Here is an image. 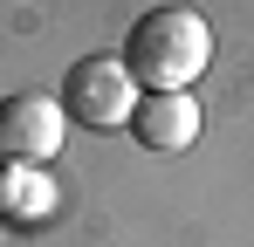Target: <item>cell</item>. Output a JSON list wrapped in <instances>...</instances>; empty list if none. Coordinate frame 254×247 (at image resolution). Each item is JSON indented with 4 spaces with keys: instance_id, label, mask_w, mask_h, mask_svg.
Instances as JSON below:
<instances>
[{
    "instance_id": "obj_1",
    "label": "cell",
    "mask_w": 254,
    "mask_h": 247,
    "mask_svg": "<svg viewBox=\"0 0 254 247\" xmlns=\"http://www.w3.org/2000/svg\"><path fill=\"white\" fill-rule=\"evenodd\" d=\"M213 62V28L192 7H151L137 14L124 35V69L137 76V89H192V76Z\"/></svg>"
},
{
    "instance_id": "obj_2",
    "label": "cell",
    "mask_w": 254,
    "mask_h": 247,
    "mask_svg": "<svg viewBox=\"0 0 254 247\" xmlns=\"http://www.w3.org/2000/svg\"><path fill=\"white\" fill-rule=\"evenodd\" d=\"M137 76L124 69V55H83L69 76H62V110L89 130H110V124L137 117Z\"/></svg>"
},
{
    "instance_id": "obj_3",
    "label": "cell",
    "mask_w": 254,
    "mask_h": 247,
    "mask_svg": "<svg viewBox=\"0 0 254 247\" xmlns=\"http://www.w3.org/2000/svg\"><path fill=\"white\" fill-rule=\"evenodd\" d=\"M69 137V110L62 96H42V89H14L0 96V158L7 165H48Z\"/></svg>"
},
{
    "instance_id": "obj_4",
    "label": "cell",
    "mask_w": 254,
    "mask_h": 247,
    "mask_svg": "<svg viewBox=\"0 0 254 247\" xmlns=\"http://www.w3.org/2000/svg\"><path fill=\"white\" fill-rule=\"evenodd\" d=\"M130 137H137L144 151H186V144L199 137V103H192V89H151V96H137Z\"/></svg>"
},
{
    "instance_id": "obj_5",
    "label": "cell",
    "mask_w": 254,
    "mask_h": 247,
    "mask_svg": "<svg viewBox=\"0 0 254 247\" xmlns=\"http://www.w3.org/2000/svg\"><path fill=\"white\" fill-rule=\"evenodd\" d=\"M48 213H55L48 165H7L0 158V220H7V227H42Z\"/></svg>"
}]
</instances>
